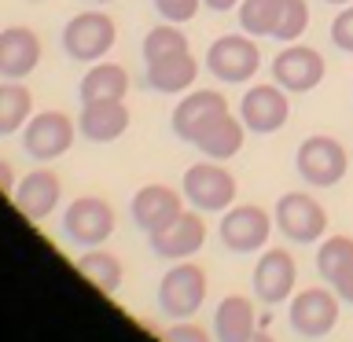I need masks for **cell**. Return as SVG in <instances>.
I'll return each instance as SVG.
<instances>
[{
    "mask_svg": "<svg viewBox=\"0 0 353 342\" xmlns=\"http://www.w3.org/2000/svg\"><path fill=\"white\" fill-rule=\"evenodd\" d=\"M181 192L199 214H225L228 206H236V177L214 159L195 162L184 170Z\"/></svg>",
    "mask_w": 353,
    "mask_h": 342,
    "instance_id": "6da1fadb",
    "label": "cell"
},
{
    "mask_svg": "<svg viewBox=\"0 0 353 342\" xmlns=\"http://www.w3.org/2000/svg\"><path fill=\"white\" fill-rule=\"evenodd\" d=\"M206 302V272L195 261H173L159 280V309L170 320H192Z\"/></svg>",
    "mask_w": 353,
    "mask_h": 342,
    "instance_id": "7a4b0ae2",
    "label": "cell"
},
{
    "mask_svg": "<svg viewBox=\"0 0 353 342\" xmlns=\"http://www.w3.org/2000/svg\"><path fill=\"white\" fill-rule=\"evenodd\" d=\"M114 41H118V26L103 11H81L63 26V48L77 63H99L114 48Z\"/></svg>",
    "mask_w": 353,
    "mask_h": 342,
    "instance_id": "3957f363",
    "label": "cell"
},
{
    "mask_svg": "<svg viewBox=\"0 0 353 342\" xmlns=\"http://www.w3.org/2000/svg\"><path fill=\"white\" fill-rule=\"evenodd\" d=\"M346 148L335 140V137H324V132H316V137H305L302 148L294 154V170L302 177L305 184L313 188H335L342 177H346Z\"/></svg>",
    "mask_w": 353,
    "mask_h": 342,
    "instance_id": "277c9868",
    "label": "cell"
},
{
    "mask_svg": "<svg viewBox=\"0 0 353 342\" xmlns=\"http://www.w3.org/2000/svg\"><path fill=\"white\" fill-rule=\"evenodd\" d=\"M63 232H66V239L85 250L103 247L114 236V210L99 195H81L63 210Z\"/></svg>",
    "mask_w": 353,
    "mask_h": 342,
    "instance_id": "5b68a950",
    "label": "cell"
},
{
    "mask_svg": "<svg viewBox=\"0 0 353 342\" xmlns=\"http://www.w3.org/2000/svg\"><path fill=\"white\" fill-rule=\"evenodd\" d=\"M276 228L283 232L291 243H320L327 232V210L316 203L309 192H287L280 195V203L272 210Z\"/></svg>",
    "mask_w": 353,
    "mask_h": 342,
    "instance_id": "8992f818",
    "label": "cell"
},
{
    "mask_svg": "<svg viewBox=\"0 0 353 342\" xmlns=\"http://www.w3.org/2000/svg\"><path fill=\"white\" fill-rule=\"evenodd\" d=\"M339 302L342 298L335 291H327V287H305V291H298L291 298L287 324L302 339H324L339 324Z\"/></svg>",
    "mask_w": 353,
    "mask_h": 342,
    "instance_id": "52a82bcc",
    "label": "cell"
},
{
    "mask_svg": "<svg viewBox=\"0 0 353 342\" xmlns=\"http://www.w3.org/2000/svg\"><path fill=\"white\" fill-rule=\"evenodd\" d=\"M258 66H261V52H258V44L250 41V33H225V37H217L206 52V70L214 77H221V81H228V85L250 81V77L258 74Z\"/></svg>",
    "mask_w": 353,
    "mask_h": 342,
    "instance_id": "ba28073f",
    "label": "cell"
},
{
    "mask_svg": "<svg viewBox=\"0 0 353 342\" xmlns=\"http://www.w3.org/2000/svg\"><path fill=\"white\" fill-rule=\"evenodd\" d=\"M74 137H77V121L70 114H63V110H41L22 129V148H26L30 159L52 162L74 148Z\"/></svg>",
    "mask_w": 353,
    "mask_h": 342,
    "instance_id": "9c48e42d",
    "label": "cell"
},
{
    "mask_svg": "<svg viewBox=\"0 0 353 342\" xmlns=\"http://www.w3.org/2000/svg\"><path fill=\"white\" fill-rule=\"evenodd\" d=\"M272 225H276V221L265 214L261 206L239 203V206L225 210L217 236H221V243H225L232 254H258V250H265V243H269Z\"/></svg>",
    "mask_w": 353,
    "mask_h": 342,
    "instance_id": "30bf717a",
    "label": "cell"
},
{
    "mask_svg": "<svg viewBox=\"0 0 353 342\" xmlns=\"http://www.w3.org/2000/svg\"><path fill=\"white\" fill-rule=\"evenodd\" d=\"M294 280H298V265H294V254L283 250V247H265V254L254 265V298L261 305H280V302H291L294 294Z\"/></svg>",
    "mask_w": 353,
    "mask_h": 342,
    "instance_id": "8fae6325",
    "label": "cell"
},
{
    "mask_svg": "<svg viewBox=\"0 0 353 342\" xmlns=\"http://www.w3.org/2000/svg\"><path fill=\"white\" fill-rule=\"evenodd\" d=\"M327 66H324V55L309 44H287V48L276 52L272 59V81L287 88V92H313V88L324 81Z\"/></svg>",
    "mask_w": 353,
    "mask_h": 342,
    "instance_id": "7c38bea8",
    "label": "cell"
},
{
    "mask_svg": "<svg viewBox=\"0 0 353 342\" xmlns=\"http://www.w3.org/2000/svg\"><path fill=\"white\" fill-rule=\"evenodd\" d=\"M239 118L250 132H269L283 129L287 118H291V99H287V88L280 85H254L247 88V96L239 99Z\"/></svg>",
    "mask_w": 353,
    "mask_h": 342,
    "instance_id": "4fadbf2b",
    "label": "cell"
},
{
    "mask_svg": "<svg viewBox=\"0 0 353 342\" xmlns=\"http://www.w3.org/2000/svg\"><path fill=\"white\" fill-rule=\"evenodd\" d=\"M151 250L165 261H188L203 250L206 243V221L199 210H184L176 221H170L162 232H151Z\"/></svg>",
    "mask_w": 353,
    "mask_h": 342,
    "instance_id": "5bb4252c",
    "label": "cell"
},
{
    "mask_svg": "<svg viewBox=\"0 0 353 342\" xmlns=\"http://www.w3.org/2000/svg\"><path fill=\"white\" fill-rule=\"evenodd\" d=\"M129 214L137 221L140 232H162L170 221H176L184 214V192L176 188H165V184H143L129 203Z\"/></svg>",
    "mask_w": 353,
    "mask_h": 342,
    "instance_id": "9a60e30c",
    "label": "cell"
},
{
    "mask_svg": "<svg viewBox=\"0 0 353 342\" xmlns=\"http://www.w3.org/2000/svg\"><path fill=\"white\" fill-rule=\"evenodd\" d=\"M59 195H63V184L59 177H55L48 165H41V170L26 173L22 181L15 184V192H11V203L22 217L30 221H44L55 214V206H59Z\"/></svg>",
    "mask_w": 353,
    "mask_h": 342,
    "instance_id": "2e32d148",
    "label": "cell"
},
{
    "mask_svg": "<svg viewBox=\"0 0 353 342\" xmlns=\"http://www.w3.org/2000/svg\"><path fill=\"white\" fill-rule=\"evenodd\" d=\"M41 63V37L30 26H8L0 30V77L22 81L37 70Z\"/></svg>",
    "mask_w": 353,
    "mask_h": 342,
    "instance_id": "e0dca14e",
    "label": "cell"
},
{
    "mask_svg": "<svg viewBox=\"0 0 353 342\" xmlns=\"http://www.w3.org/2000/svg\"><path fill=\"white\" fill-rule=\"evenodd\" d=\"M129 129V107L125 99H96V103H81V118H77V132L92 143H110L125 137Z\"/></svg>",
    "mask_w": 353,
    "mask_h": 342,
    "instance_id": "ac0fdd59",
    "label": "cell"
},
{
    "mask_svg": "<svg viewBox=\"0 0 353 342\" xmlns=\"http://www.w3.org/2000/svg\"><path fill=\"white\" fill-rule=\"evenodd\" d=\"M261 331V316L247 294H225L214 309V339L217 342H250Z\"/></svg>",
    "mask_w": 353,
    "mask_h": 342,
    "instance_id": "d6986e66",
    "label": "cell"
},
{
    "mask_svg": "<svg viewBox=\"0 0 353 342\" xmlns=\"http://www.w3.org/2000/svg\"><path fill=\"white\" fill-rule=\"evenodd\" d=\"M243 140H247V125H243V118L236 114H217V118H210L203 129L195 132V148L206 154V159H214V162H225V159H236V154L243 151Z\"/></svg>",
    "mask_w": 353,
    "mask_h": 342,
    "instance_id": "ffe728a7",
    "label": "cell"
},
{
    "mask_svg": "<svg viewBox=\"0 0 353 342\" xmlns=\"http://www.w3.org/2000/svg\"><path fill=\"white\" fill-rule=\"evenodd\" d=\"M225 110H228V103H225V96H221V92H210V88H195V92H188L181 103H176V110H173V132H176V140L192 143L195 132L203 129L210 118L225 114Z\"/></svg>",
    "mask_w": 353,
    "mask_h": 342,
    "instance_id": "44dd1931",
    "label": "cell"
},
{
    "mask_svg": "<svg viewBox=\"0 0 353 342\" xmlns=\"http://www.w3.org/2000/svg\"><path fill=\"white\" fill-rule=\"evenodd\" d=\"M199 77V63L192 52H176V55H165V59H154L148 63V74L143 81L154 92H165V96H176V92H188Z\"/></svg>",
    "mask_w": 353,
    "mask_h": 342,
    "instance_id": "7402d4cb",
    "label": "cell"
},
{
    "mask_svg": "<svg viewBox=\"0 0 353 342\" xmlns=\"http://www.w3.org/2000/svg\"><path fill=\"white\" fill-rule=\"evenodd\" d=\"M81 103H96V99H125L129 92V74L118 63H96L92 70L81 77Z\"/></svg>",
    "mask_w": 353,
    "mask_h": 342,
    "instance_id": "603a6c76",
    "label": "cell"
},
{
    "mask_svg": "<svg viewBox=\"0 0 353 342\" xmlns=\"http://www.w3.org/2000/svg\"><path fill=\"white\" fill-rule=\"evenodd\" d=\"M77 269H81V276H88V283H96L103 294H114L121 287V280H125L121 258H118V254H110V250H103V247L85 250L81 258H77Z\"/></svg>",
    "mask_w": 353,
    "mask_h": 342,
    "instance_id": "cb8c5ba5",
    "label": "cell"
},
{
    "mask_svg": "<svg viewBox=\"0 0 353 342\" xmlns=\"http://www.w3.org/2000/svg\"><path fill=\"white\" fill-rule=\"evenodd\" d=\"M33 118V96L22 81H0V137L26 129Z\"/></svg>",
    "mask_w": 353,
    "mask_h": 342,
    "instance_id": "d4e9b609",
    "label": "cell"
},
{
    "mask_svg": "<svg viewBox=\"0 0 353 342\" xmlns=\"http://www.w3.org/2000/svg\"><path fill=\"white\" fill-rule=\"evenodd\" d=\"M350 265H353V239L350 236H327L316 247V272L324 276V283H331Z\"/></svg>",
    "mask_w": 353,
    "mask_h": 342,
    "instance_id": "484cf974",
    "label": "cell"
},
{
    "mask_svg": "<svg viewBox=\"0 0 353 342\" xmlns=\"http://www.w3.org/2000/svg\"><path fill=\"white\" fill-rule=\"evenodd\" d=\"M276 15H280V0H243L239 4V26L250 37H272Z\"/></svg>",
    "mask_w": 353,
    "mask_h": 342,
    "instance_id": "4316f807",
    "label": "cell"
},
{
    "mask_svg": "<svg viewBox=\"0 0 353 342\" xmlns=\"http://www.w3.org/2000/svg\"><path fill=\"white\" fill-rule=\"evenodd\" d=\"M176 52H188V37L176 30V22H162V26L148 30V37H143V63L165 59V55H176Z\"/></svg>",
    "mask_w": 353,
    "mask_h": 342,
    "instance_id": "83f0119b",
    "label": "cell"
},
{
    "mask_svg": "<svg viewBox=\"0 0 353 342\" xmlns=\"http://www.w3.org/2000/svg\"><path fill=\"white\" fill-rule=\"evenodd\" d=\"M309 30V4L305 0H280V15H276V41H298Z\"/></svg>",
    "mask_w": 353,
    "mask_h": 342,
    "instance_id": "f1b7e54d",
    "label": "cell"
},
{
    "mask_svg": "<svg viewBox=\"0 0 353 342\" xmlns=\"http://www.w3.org/2000/svg\"><path fill=\"white\" fill-rule=\"evenodd\" d=\"M151 4L165 22H176V26H181V22H192L199 15V4H203V0H151Z\"/></svg>",
    "mask_w": 353,
    "mask_h": 342,
    "instance_id": "f546056e",
    "label": "cell"
},
{
    "mask_svg": "<svg viewBox=\"0 0 353 342\" xmlns=\"http://www.w3.org/2000/svg\"><path fill=\"white\" fill-rule=\"evenodd\" d=\"M162 342H217V339L192 320H173V328L162 331Z\"/></svg>",
    "mask_w": 353,
    "mask_h": 342,
    "instance_id": "4dcf8cb0",
    "label": "cell"
},
{
    "mask_svg": "<svg viewBox=\"0 0 353 342\" xmlns=\"http://www.w3.org/2000/svg\"><path fill=\"white\" fill-rule=\"evenodd\" d=\"M331 41L342 52H353V4H346L331 22Z\"/></svg>",
    "mask_w": 353,
    "mask_h": 342,
    "instance_id": "1f68e13d",
    "label": "cell"
},
{
    "mask_svg": "<svg viewBox=\"0 0 353 342\" xmlns=\"http://www.w3.org/2000/svg\"><path fill=\"white\" fill-rule=\"evenodd\" d=\"M331 291H335L342 302H350V305H353V265H350V269H342L335 280H331Z\"/></svg>",
    "mask_w": 353,
    "mask_h": 342,
    "instance_id": "d6a6232c",
    "label": "cell"
},
{
    "mask_svg": "<svg viewBox=\"0 0 353 342\" xmlns=\"http://www.w3.org/2000/svg\"><path fill=\"white\" fill-rule=\"evenodd\" d=\"M15 170H11V162H4V159H0V192H4V195H11V192H15Z\"/></svg>",
    "mask_w": 353,
    "mask_h": 342,
    "instance_id": "836d02e7",
    "label": "cell"
},
{
    "mask_svg": "<svg viewBox=\"0 0 353 342\" xmlns=\"http://www.w3.org/2000/svg\"><path fill=\"white\" fill-rule=\"evenodd\" d=\"M203 4H206L210 11H232V8H239L243 0H203Z\"/></svg>",
    "mask_w": 353,
    "mask_h": 342,
    "instance_id": "e575fe53",
    "label": "cell"
},
{
    "mask_svg": "<svg viewBox=\"0 0 353 342\" xmlns=\"http://www.w3.org/2000/svg\"><path fill=\"white\" fill-rule=\"evenodd\" d=\"M250 342H276L272 335H269V328H261V331H254V339Z\"/></svg>",
    "mask_w": 353,
    "mask_h": 342,
    "instance_id": "d590c367",
    "label": "cell"
},
{
    "mask_svg": "<svg viewBox=\"0 0 353 342\" xmlns=\"http://www.w3.org/2000/svg\"><path fill=\"white\" fill-rule=\"evenodd\" d=\"M327 4H339V8H346V4H353V0H327Z\"/></svg>",
    "mask_w": 353,
    "mask_h": 342,
    "instance_id": "8d00e7d4",
    "label": "cell"
},
{
    "mask_svg": "<svg viewBox=\"0 0 353 342\" xmlns=\"http://www.w3.org/2000/svg\"><path fill=\"white\" fill-rule=\"evenodd\" d=\"M96 4H110V0H96Z\"/></svg>",
    "mask_w": 353,
    "mask_h": 342,
    "instance_id": "74e56055",
    "label": "cell"
}]
</instances>
